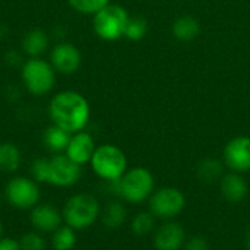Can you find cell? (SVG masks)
<instances>
[{"label": "cell", "mask_w": 250, "mask_h": 250, "mask_svg": "<svg viewBox=\"0 0 250 250\" xmlns=\"http://www.w3.org/2000/svg\"><path fill=\"white\" fill-rule=\"evenodd\" d=\"M48 117L53 125L69 133L85 130L91 119L88 100L78 91L63 89L56 92L48 101Z\"/></svg>", "instance_id": "6da1fadb"}, {"label": "cell", "mask_w": 250, "mask_h": 250, "mask_svg": "<svg viewBox=\"0 0 250 250\" xmlns=\"http://www.w3.org/2000/svg\"><path fill=\"white\" fill-rule=\"evenodd\" d=\"M114 195L127 204H144L148 202L155 190V177L145 167H132L117 180L108 183Z\"/></svg>", "instance_id": "7a4b0ae2"}, {"label": "cell", "mask_w": 250, "mask_h": 250, "mask_svg": "<svg viewBox=\"0 0 250 250\" xmlns=\"http://www.w3.org/2000/svg\"><path fill=\"white\" fill-rule=\"evenodd\" d=\"M19 75L23 89L35 98L48 95L57 81V72L44 57H26Z\"/></svg>", "instance_id": "3957f363"}, {"label": "cell", "mask_w": 250, "mask_h": 250, "mask_svg": "<svg viewBox=\"0 0 250 250\" xmlns=\"http://www.w3.org/2000/svg\"><path fill=\"white\" fill-rule=\"evenodd\" d=\"M62 215L64 224L73 230H86L101 217V205L94 195L76 193L66 201Z\"/></svg>", "instance_id": "277c9868"}, {"label": "cell", "mask_w": 250, "mask_h": 250, "mask_svg": "<svg viewBox=\"0 0 250 250\" xmlns=\"http://www.w3.org/2000/svg\"><path fill=\"white\" fill-rule=\"evenodd\" d=\"M89 166L95 176L105 183L117 182L129 168L126 154L113 144L97 146Z\"/></svg>", "instance_id": "5b68a950"}, {"label": "cell", "mask_w": 250, "mask_h": 250, "mask_svg": "<svg viewBox=\"0 0 250 250\" xmlns=\"http://www.w3.org/2000/svg\"><path fill=\"white\" fill-rule=\"evenodd\" d=\"M129 13L120 4L108 3L95 15H92V29L100 40L116 41L125 37Z\"/></svg>", "instance_id": "8992f818"}, {"label": "cell", "mask_w": 250, "mask_h": 250, "mask_svg": "<svg viewBox=\"0 0 250 250\" xmlns=\"http://www.w3.org/2000/svg\"><path fill=\"white\" fill-rule=\"evenodd\" d=\"M186 208V196L183 190L173 186L155 189L148 199V211L158 221L176 220Z\"/></svg>", "instance_id": "52a82bcc"}, {"label": "cell", "mask_w": 250, "mask_h": 250, "mask_svg": "<svg viewBox=\"0 0 250 250\" xmlns=\"http://www.w3.org/2000/svg\"><path fill=\"white\" fill-rule=\"evenodd\" d=\"M6 202L16 209H32L40 202V188L32 177L15 176L12 177L3 190Z\"/></svg>", "instance_id": "ba28073f"}, {"label": "cell", "mask_w": 250, "mask_h": 250, "mask_svg": "<svg viewBox=\"0 0 250 250\" xmlns=\"http://www.w3.org/2000/svg\"><path fill=\"white\" fill-rule=\"evenodd\" d=\"M82 166L72 161L64 152L54 154L48 160V180L47 183L56 188H70L78 183L82 176Z\"/></svg>", "instance_id": "9c48e42d"}, {"label": "cell", "mask_w": 250, "mask_h": 250, "mask_svg": "<svg viewBox=\"0 0 250 250\" xmlns=\"http://www.w3.org/2000/svg\"><path fill=\"white\" fill-rule=\"evenodd\" d=\"M48 62L57 75H73L82 64V53L73 42L60 41L50 48Z\"/></svg>", "instance_id": "30bf717a"}, {"label": "cell", "mask_w": 250, "mask_h": 250, "mask_svg": "<svg viewBox=\"0 0 250 250\" xmlns=\"http://www.w3.org/2000/svg\"><path fill=\"white\" fill-rule=\"evenodd\" d=\"M223 163L229 171L249 173L250 171V136L239 135L230 139L223 151Z\"/></svg>", "instance_id": "8fae6325"}, {"label": "cell", "mask_w": 250, "mask_h": 250, "mask_svg": "<svg viewBox=\"0 0 250 250\" xmlns=\"http://www.w3.org/2000/svg\"><path fill=\"white\" fill-rule=\"evenodd\" d=\"M188 240L186 231L177 221H163L152 233V246L155 250H182Z\"/></svg>", "instance_id": "7c38bea8"}, {"label": "cell", "mask_w": 250, "mask_h": 250, "mask_svg": "<svg viewBox=\"0 0 250 250\" xmlns=\"http://www.w3.org/2000/svg\"><path fill=\"white\" fill-rule=\"evenodd\" d=\"M95 148H97V145H95L92 135L86 130H81V132L70 135V139H69L64 154L76 164L85 166V164H89V161L95 152Z\"/></svg>", "instance_id": "4fadbf2b"}, {"label": "cell", "mask_w": 250, "mask_h": 250, "mask_svg": "<svg viewBox=\"0 0 250 250\" xmlns=\"http://www.w3.org/2000/svg\"><path fill=\"white\" fill-rule=\"evenodd\" d=\"M29 221L37 231L53 233L62 226L63 215L50 204H37L29 212Z\"/></svg>", "instance_id": "5bb4252c"}, {"label": "cell", "mask_w": 250, "mask_h": 250, "mask_svg": "<svg viewBox=\"0 0 250 250\" xmlns=\"http://www.w3.org/2000/svg\"><path fill=\"white\" fill-rule=\"evenodd\" d=\"M220 193L229 204H240L249 195V185L243 174L227 171L218 182Z\"/></svg>", "instance_id": "9a60e30c"}, {"label": "cell", "mask_w": 250, "mask_h": 250, "mask_svg": "<svg viewBox=\"0 0 250 250\" xmlns=\"http://www.w3.org/2000/svg\"><path fill=\"white\" fill-rule=\"evenodd\" d=\"M50 48L48 34L41 28H34L25 32L21 40V51L25 57H42Z\"/></svg>", "instance_id": "2e32d148"}, {"label": "cell", "mask_w": 250, "mask_h": 250, "mask_svg": "<svg viewBox=\"0 0 250 250\" xmlns=\"http://www.w3.org/2000/svg\"><path fill=\"white\" fill-rule=\"evenodd\" d=\"M224 163L217 160V158H212V157H208V158H204L198 167H196V176L199 179L201 183L204 185H214V183H218L221 180V177L224 176Z\"/></svg>", "instance_id": "e0dca14e"}, {"label": "cell", "mask_w": 250, "mask_h": 250, "mask_svg": "<svg viewBox=\"0 0 250 250\" xmlns=\"http://www.w3.org/2000/svg\"><path fill=\"white\" fill-rule=\"evenodd\" d=\"M70 135L72 133H69L64 129H62V127L51 123L42 132V144L53 154H63L66 151V148H67Z\"/></svg>", "instance_id": "ac0fdd59"}, {"label": "cell", "mask_w": 250, "mask_h": 250, "mask_svg": "<svg viewBox=\"0 0 250 250\" xmlns=\"http://www.w3.org/2000/svg\"><path fill=\"white\" fill-rule=\"evenodd\" d=\"M173 35L176 40L189 42L193 41L201 34V23L193 16H180L173 22Z\"/></svg>", "instance_id": "d6986e66"}, {"label": "cell", "mask_w": 250, "mask_h": 250, "mask_svg": "<svg viewBox=\"0 0 250 250\" xmlns=\"http://www.w3.org/2000/svg\"><path fill=\"white\" fill-rule=\"evenodd\" d=\"M127 220V209L122 201H110L101 211V221L108 230L120 229Z\"/></svg>", "instance_id": "ffe728a7"}, {"label": "cell", "mask_w": 250, "mask_h": 250, "mask_svg": "<svg viewBox=\"0 0 250 250\" xmlns=\"http://www.w3.org/2000/svg\"><path fill=\"white\" fill-rule=\"evenodd\" d=\"M22 164V152L13 142L0 144V171L15 173Z\"/></svg>", "instance_id": "44dd1931"}, {"label": "cell", "mask_w": 250, "mask_h": 250, "mask_svg": "<svg viewBox=\"0 0 250 250\" xmlns=\"http://www.w3.org/2000/svg\"><path fill=\"white\" fill-rule=\"evenodd\" d=\"M158 220L149 212V211H141L133 215L130 221V230L135 236L144 237L148 234H152L157 229Z\"/></svg>", "instance_id": "7402d4cb"}, {"label": "cell", "mask_w": 250, "mask_h": 250, "mask_svg": "<svg viewBox=\"0 0 250 250\" xmlns=\"http://www.w3.org/2000/svg\"><path fill=\"white\" fill-rule=\"evenodd\" d=\"M76 245V230L69 226H60L51 233V246L54 250H72Z\"/></svg>", "instance_id": "603a6c76"}, {"label": "cell", "mask_w": 250, "mask_h": 250, "mask_svg": "<svg viewBox=\"0 0 250 250\" xmlns=\"http://www.w3.org/2000/svg\"><path fill=\"white\" fill-rule=\"evenodd\" d=\"M69 6L81 13V15H95L98 10H101L104 6L110 3V0H67Z\"/></svg>", "instance_id": "cb8c5ba5"}, {"label": "cell", "mask_w": 250, "mask_h": 250, "mask_svg": "<svg viewBox=\"0 0 250 250\" xmlns=\"http://www.w3.org/2000/svg\"><path fill=\"white\" fill-rule=\"evenodd\" d=\"M148 32V23L144 18L141 16H133L129 18V22L126 25L125 37L130 41H139L142 40Z\"/></svg>", "instance_id": "d4e9b609"}, {"label": "cell", "mask_w": 250, "mask_h": 250, "mask_svg": "<svg viewBox=\"0 0 250 250\" xmlns=\"http://www.w3.org/2000/svg\"><path fill=\"white\" fill-rule=\"evenodd\" d=\"M22 250H45V239L40 231H29L23 234L19 240Z\"/></svg>", "instance_id": "484cf974"}, {"label": "cell", "mask_w": 250, "mask_h": 250, "mask_svg": "<svg viewBox=\"0 0 250 250\" xmlns=\"http://www.w3.org/2000/svg\"><path fill=\"white\" fill-rule=\"evenodd\" d=\"M31 176L37 183H47L48 180V160L37 158L31 164Z\"/></svg>", "instance_id": "4316f807"}, {"label": "cell", "mask_w": 250, "mask_h": 250, "mask_svg": "<svg viewBox=\"0 0 250 250\" xmlns=\"http://www.w3.org/2000/svg\"><path fill=\"white\" fill-rule=\"evenodd\" d=\"M182 250H211V246L204 236H192L188 237Z\"/></svg>", "instance_id": "83f0119b"}, {"label": "cell", "mask_w": 250, "mask_h": 250, "mask_svg": "<svg viewBox=\"0 0 250 250\" xmlns=\"http://www.w3.org/2000/svg\"><path fill=\"white\" fill-rule=\"evenodd\" d=\"M25 62V56L22 51H18V50H9L6 54H4V63L10 67H18L21 69V66Z\"/></svg>", "instance_id": "f1b7e54d"}, {"label": "cell", "mask_w": 250, "mask_h": 250, "mask_svg": "<svg viewBox=\"0 0 250 250\" xmlns=\"http://www.w3.org/2000/svg\"><path fill=\"white\" fill-rule=\"evenodd\" d=\"M0 250H22V248H21V243L15 239L0 237Z\"/></svg>", "instance_id": "f546056e"}, {"label": "cell", "mask_w": 250, "mask_h": 250, "mask_svg": "<svg viewBox=\"0 0 250 250\" xmlns=\"http://www.w3.org/2000/svg\"><path fill=\"white\" fill-rule=\"evenodd\" d=\"M245 248L246 250H250V226L246 229V233H245Z\"/></svg>", "instance_id": "4dcf8cb0"}, {"label": "cell", "mask_w": 250, "mask_h": 250, "mask_svg": "<svg viewBox=\"0 0 250 250\" xmlns=\"http://www.w3.org/2000/svg\"><path fill=\"white\" fill-rule=\"evenodd\" d=\"M1 233H3V224H1V221H0V237H1Z\"/></svg>", "instance_id": "1f68e13d"}]
</instances>
